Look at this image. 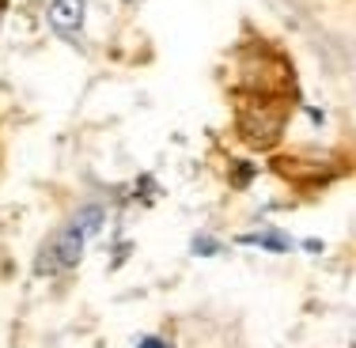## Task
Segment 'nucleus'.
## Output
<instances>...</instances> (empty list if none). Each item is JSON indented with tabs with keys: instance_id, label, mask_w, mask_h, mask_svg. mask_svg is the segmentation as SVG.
Returning a JSON list of instances; mask_svg holds the SVG:
<instances>
[{
	"instance_id": "nucleus-7",
	"label": "nucleus",
	"mask_w": 356,
	"mask_h": 348,
	"mask_svg": "<svg viewBox=\"0 0 356 348\" xmlns=\"http://www.w3.org/2000/svg\"><path fill=\"white\" fill-rule=\"evenodd\" d=\"M303 250H307V254H322V242L318 239H303Z\"/></svg>"
},
{
	"instance_id": "nucleus-5",
	"label": "nucleus",
	"mask_w": 356,
	"mask_h": 348,
	"mask_svg": "<svg viewBox=\"0 0 356 348\" xmlns=\"http://www.w3.org/2000/svg\"><path fill=\"white\" fill-rule=\"evenodd\" d=\"M193 254H197V258H216V254H220V242H216V239H205V235H197V239H193Z\"/></svg>"
},
{
	"instance_id": "nucleus-6",
	"label": "nucleus",
	"mask_w": 356,
	"mask_h": 348,
	"mask_svg": "<svg viewBox=\"0 0 356 348\" xmlns=\"http://www.w3.org/2000/svg\"><path fill=\"white\" fill-rule=\"evenodd\" d=\"M140 348H171V345H167L163 337H144V341H140Z\"/></svg>"
},
{
	"instance_id": "nucleus-4",
	"label": "nucleus",
	"mask_w": 356,
	"mask_h": 348,
	"mask_svg": "<svg viewBox=\"0 0 356 348\" xmlns=\"http://www.w3.org/2000/svg\"><path fill=\"white\" fill-rule=\"evenodd\" d=\"M103 216H106V212L99 208V205H88V208H80V212H76V224H72V227L83 235V239H91V235H99V231H103Z\"/></svg>"
},
{
	"instance_id": "nucleus-1",
	"label": "nucleus",
	"mask_w": 356,
	"mask_h": 348,
	"mask_svg": "<svg viewBox=\"0 0 356 348\" xmlns=\"http://www.w3.org/2000/svg\"><path fill=\"white\" fill-rule=\"evenodd\" d=\"M83 254V235L76 227H65L57 231V239H49L46 258L38 261V273H54V269H72Z\"/></svg>"
},
{
	"instance_id": "nucleus-2",
	"label": "nucleus",
	"mask_w": 356,
	"mask_h": 348,
	"mask_svg": "<svg viewBox=\"0 0 356 348\" xmlns=\"http://www.w3.org/2000/svg\"><path fill=\"white\" fill-rule=\"evenodd\" d=\"M83 15H88L83 0H49V8H46V19L57 35H76L83 27Z\"/></svg>"
},
{
	"instance_id": "nucleus-3",
	"label": "nucleus",
	"mask_w": 356,
	"mask_h": 348,
	"mask_svg": "<svg viewBox=\"0 0 356 348\" xmlns=\"http://www.w3.org/2000/svg\"><path fill=\"white\" fill-rule=\"evenodd\" d=\"M243 246H266L269 254H288L292 250V239H288L284 231H250L239 239Z\"/></svg>"
},
{
	"instance_id": "nucleus-8",
	"label": "nucleus",
	"mask_w": 356,
	"mask_h": 348,
	"mask_svg": "<svg viewBox=\"0 0 356 348\" xmlns=\"http://www.w3.org/2000/svg\"><path fill=\"white\" fill-rule=\"evenodd\" d=\"M0 4H4V0H0Z\"/></svg>"
}]
</instances>
